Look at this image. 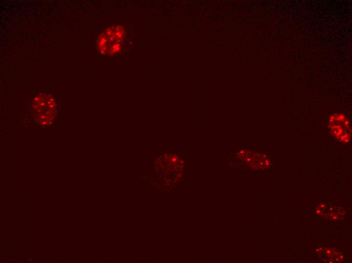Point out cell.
<instances>
[{"label":"cell","instance_id":"6da1fadb","mask_svg":"<svg viewBox=\"0 0 352 263\" xmlns=\"http://www.w3.org/2000/svg\"><path fill=\"white\" fill-rule=\"evenodd\" d=\"M124 34L123 28L120 25H113L106 28L98 39L97 47L99 52L106 55L117 53L121 46Z\"/></svg>","mask_w":352,"mask_h":263},{"label":"cell","instance_id":"7a4b0ae2","mask_svg":"<svg viewBox=\"0 0 352 263\" xmlns=\"http://www.w3.org/2000/svg\"><path fill=\"white\" fill-rule=\"evenodd\" d=\"M33 109L38 121L47 124L53 120L56 115V102L51 95L40 94L33 100Z\"/></svg>","mask_w":352,"mask_h":263},{"label":"cell","instance_id":"3957f363","mask_svg":"<svg viewBox=\"0 0 352 263\" xmlns=\"http://www.w3.org/2000/svg\"><path fill=\"white\" fill-rule=\"evenodd\" d=\"M328 127L332 136L342 143H347L350 139L349 121L341 113L333 114L329 119Z\"/></svg>","mask_w":352,"mask_h":263}]
</instances>
